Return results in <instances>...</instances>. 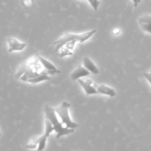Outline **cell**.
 <instances>
[{"instance_id": "1", "label": "cell", "mask_w": 151, "mask_h": 151, "mask_svg": "<svg viewBox=\"0 0 151 151\" xmlns=\"http://www.w3.org/2000/svg\"><path fill=\"white\" fill-rule=\"evenodd\" d=\"M44 114L45 119H47L53 126V131L56 134V139H59L61 137H64V136H67L68 134H72L74 131V130L66 128L61 122L60 119H59L57 114H56L55 109L52 108L49 105H46L44 106Z\"/></svg>"}, {"instance_id": "7", "label": "cell", "mask_w": 151, "mask_h": 151, "mask_svg": "<svg viewBox=\"0 0 151 151\" xmlns=\"http://www.w3.org/2000/svg\"><path fill=\"white\" fill-rule=\"evenodd\" d=\"M138 24L145 33L151 35V14H144L138 19Z\"/></svg>"}, {"instance_id": "18", "label": "cell", "mask_w": 151, "mask_h": 151, "mask_svg": "<svg viewBox=\"0 0 151 151\" xmlns=\"http://www.w3.org/2000/svg\"><path fill=\"white\" fill-rule=\"evenodd\" d=\"M113 33L115 34V35H118V34L120 33V29H118V28H115V29H113Z\"/></svg>"}, {"instance_id": "21", "label": "cell", "mask_w": 151, "mask_h": 151, "mask_svg": "<svg viewBox=\"0 0 151 151\" xmlns=\"http://www.w3.org/2000/svg\"><path fill=\"white\" fill-rule=\"evenodd\" d=\"M83 1H84V0H83Z\"/></svg>"}, {"instance_id": "3", "label": "cell", "mask_w": 151, "mask_h": 151, "mask_svg": "<svg viewBox=\"0 0 151 151\" xmlns=\"http://www.w3.org/2000/svg\"><path fill=\"white\" fill-rule=\"evenodd\" d=\"M70 108V104L67 101H63L61 103L60 106L55 109V111L61 122L66 128L75 130L76 128H78V125L76 122H73L71 119L69 113Z\"/></svg>"}, {"instance_id": "6", "label": "cell", "mask_w": 151, "mask_h": 151, "mask_svg": "<svg viewBox=\"0 0 151 151\" xmlns=\"http://www.w3.org/2000/svg\"><path fill=\"white\" fill-rule=\"evenodd\" d=\"M37 57V58L38 59L39 62L41 63V66H42L43 69L47 72V73L50 75H54L56 74H58L60 72V71L56 68V66L53 64V63L48 60L47 59L44 58V57H42L40 55L37 54L36 55Z\"/></svg>"}, {"instance_id": "14", "label": "cell", "mask_w": 151, "mask_h": 151, "mask_svg": "<svg viewBox=\"0 0 151 151\" xmlns=\"http://www.w3.org/2000/svg\"><path fill=\"white\" fill-rule=\"evenodd\" d=\"M76 41H70V42H68L66 44H65L64 47H66L67 49H68V50H71V51H73L74 49V47H75V45L76 44Z\"/></svg>"}, {"instance_id": "15", "label": "cell", "mask_w": 151, "mask_h": 151, "mask_svg": "<svg viewBox=\"0 0 151 151\" xmlns=\"http://www.w3.org/2000/svg\"><path fill=\"white\" fill-rule=\"evenodd\" d=\"M143 76L145 79L147 81V82L149 83L150 85L151 86V74L149 72H144L143 73Z\"/></svg>"}, {"instance_id": "17", "label": "cell", "mask_w": 151, "mask_h": 151, "mask_svg": "<svg viewBox=\"0 0 151 151\" xmlns=\"http://www.w3.org/2000/svg\"><path fill=\"white\" fill-rule=\"evenodd\" d=\"M132 2H133V7H137L139 6V4L142 2V0H131Z\"/></svg>"}, {"instance_id": "2", "label": "cell", "mask_w": 151, "mask_h": 151, "mask_svg": "<svg viewBox=\"0 0 151 151\" xmlns=\"http://www.w3.org/2000/svg\"><path fill=\"white\" fill-rule=\"evenodd\" d=\"M96 32V29H91L87 32H83L81 34H76V33H65V35H62L61 38L56 40L53 44L55 45L54 52H58L60 48L65 45L68 42L70 41H76L78 43H84L87 41V40L90 39Z\"/></svg>"}, {"instance_id": "13", "label": "cell", "mask_w": 151, "mask_h": 151, "mask_svg": "<svg viewBox=\"0 0 151 151\" xmlns=\"http://www.w3.org/2000/svg\"><path fill=\"white\" fill-rule=\"evenodd\" d=\"M89 2V4L91 5V7H93V9L94 10H97L99 9V5H100V0H87Z\"/></svg>"}, {"instance_id": "9", "label": "cell", "mask_w": 151, "mask_h": 151, "mask_svg": "<svg viewBox=\"0 0 151 151\" xmlns=\"http://www.w3.org/2000/svg\"><path fill=\"white\" fill-rule=\"evenodd\" d=\"M82 65L90 73L93 75H98L99 73V69L98 66L95 64L94 62L87 56H84L82 60Z\"/></svg>"}, {"instance_id": "20", "label": "cell", "mask_w": 151, "mask_h": 151, "mask_svg": "<svg viewBox=\"0 0 151 151\" xmlns=\"http://www.w3.org/2000/svg\"><path fill=\"white\" fill-rule=\"evenodd\" d=\"M149 72H150V74H151V69H150V71H149Z\"/></svg>"}, {"instance_id": "11", "label": "cell", "mask_w": 151, "mask_h": 151, "mask_svg": "<svg viewBox=\"0 0 151 151\" xmlns=\"http://www.w3.org/2000/svg\"><path fill=\"white\" fill-rule=\"evenodd\" d=\"M51 79L50 78V75H48L47 73L45 70L43 71L42 72H41L40 74L37 75L36 76H35L34 78H30L28 81V83H33V84H36V83H41L42 81H50Z\"/></svg>"}, {"instance_id": "8", "label": "cell", "mask_w": 151, "mask_h": 151, "mask_svg": "<svg viewBox=\"0 0 151 151\" xmlns=\"http://www.w3.org/2000/svg\"><path fill=\"white\" fill-rule=\"evenodd\" d=\"M90 75V72L87 70L83 66V65H78L73 70V72L70 74V78L73 81H78V79L85 78Z\"/></svg>"}, {"instance_id": "10", "label": "cell", "mask_w": 151, "mask_h": 151, "mask_svg": "<svg viewBox=\"0 0 151 151\" xmlns=\"http://www.w3.org/2000/svg\"><path fill=\"white\" fill-rule=\"evenodd\" d=\"M96 90L98 91V94H101L102 95H106L110 97H113L116 95L115 90L113 87L107 86L105 84L96 85Z\"/></svg>"}, {"instance_id": "19", "label": "cell", "mask_w": 151, "mask_h": 151, "mask_svg": "<svg viewBox=\"0 0 151 151\" xmlns=\"http://www.w3.org/2000/svg\"><path fill=\"white\" fill-rule=\"evenodd\" d=\"M1 131H0V137H1Z\"/></svg>"}, {"instance_id": "4", "label": "cell", "mask_w": 151, "mask_h": 151, "mask_svg": "<svg viewBox=\"0 0 151 151\" xmlns=\"http://www.w3.org/2000/svg\"><path fill=\"white\" fill-rule=\"evenodd\" d=\"M7 44V50L10 53L13 52H20L25 50L27 47V44L25 42L20 41L17 38L9 37L6 39Z\"/></svg>"}, {"instance_id": "16", "label": "cell", "mask_w": 151, "mask_h": 151, "mask_svg": "<svg viewBox=\"0 0 151 151\" xmlns=\"http://www.w3.org/2000/svg\"><path fill=\"white\" fill-rule=\"evenodd\" d=\"M23 4L25 7H29L33 4V0H23Z\"/></svg>"}, {"instance_id": "12", "label": "cell", "mask_w": 151, "mask_h": 151, "mask_svg": "<svg viewBox=\"0 0 151 151\" xmlns=\"http://www.w3.org/2000/svg\"><path fill=\"white\" fill-rule=\"evenodd\" d=\"M58 52H59V55L60 58H65L66 56L73 55V52L71 50L67 49L65 47H62Z\"/></svg>"}, {"instance_id": "5", "label": "cell", "mask_w": 151, "mask_h": 151, "mask_svg": "<svg viewBox=\"0 0 151 151\" xmlns=\"http://www.w3.org/2000/svg\"><path fill=\"white\" fill-rule=\"evenodd\" d=\"M77 81H78V84L81 86V88H83L86 95L90 96L98 94V91L96 90V84H95L91 80H82L81 78Z\"/></svg>"}]
</instances>
